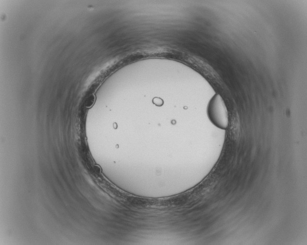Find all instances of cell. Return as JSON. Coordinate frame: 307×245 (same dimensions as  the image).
Instances as JSON below:
<instances>
[{
	"label": "cell",
	"mask_w": 307,
	"mask_h": 245,
	"mask_svg": "<svg viewBox=\"0 0 307 245\" xmlns=\"http://www.w3.org/2000/svg\"><path fill=\"white\" fill-rule=\"evenodd\" d=\"M207 114L209 120L215 126L222 129L228 127V112L224 102L220 94H215L209 101Z\"/></svg>",
	"instance_id": "6da1fadb"
}]
</instances>
